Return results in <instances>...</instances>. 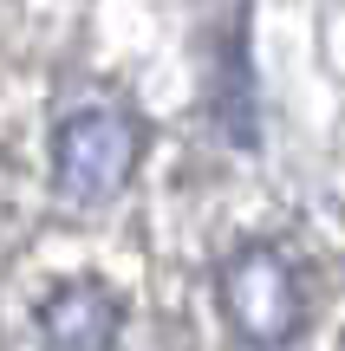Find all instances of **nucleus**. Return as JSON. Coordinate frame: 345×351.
Returning <instances> with one entry per match:
<instances>
[{
  "label": "nucleus",
  "instance_id": "1",
  "mask_svg": "<svg viewBox=\"0 0 345 351\" xmlns=\"http://www.w3.org/2000/svg\"><path fill=\"white\" fill-rule=\"evenodd\" d=\"M143 156V124L117 104H91V111H72L52 137V176H59V195L65 202H98L124 195L130 169Z\"/></svg>",
  "mask_w": 345,
  "mask_h": 351
},
{
  "label": "nucleus",
  "instance_id": "3",
  "mask_svg": "<svg viewBox=\"0 0 345 351\" xmlns=\"http://www.w3.org/2000/svg\"><path fill=\"white\" fill-rule=\"evenodd\" d=\"M124 332V306L98 280H72L39 306V345L46 351H111Z\"/></svg>",
  "mask_w": 345,
  "mask_h": 351
},
{
  "label": "nucleus",
  "instance_id": "2",
  "mask_svg": "<svg viewBox=\"0 0 345 351\" xmlns=\"http://www.w3.org/2000/svg\"><path fill=\"white\" fill-rule=\"evenodd\" d=\"M215 293H222V313H228L235 339L254 351H281L300 332V274L267 241L235 247L215 274Z\"/></svg>",
  "mask_w": 345,
  "mask_h": 351
}]
</instances>
